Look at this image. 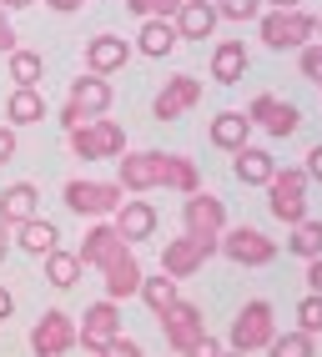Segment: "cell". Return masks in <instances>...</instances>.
Instances as JSON below:
<instances>
[{
    "label": "cell",
    "instance_id": "24",
    "mask_svg": "<svg viewBox=\"0 0 322 357\" xmlns=\"http://www.w3.org/2000/svg\"><path fill=\"white\" fill-rule=\"evenodd\" d=\"M206 136H212V146H222V151H242L247 136H252V121H247L242 111H222Z\"/></svg>",
    "mask_w": 322,
    "mask_h": 357
},
{
    "label": "cell",
    "instance_id": "48",
    "mask_svg": "<svg viewBox=\"0 0 322 357\" xmlns=\"http://www.w3.org/2000/svg\"><path fill=\"white\" fill-rule=\"evenodd\" d=\"M26 6H36V0H6V10H26Z\"/></svg>",
    "mask_w": 322,
    "mask_h": 357
},
{
    "label": "cell",
    "instance_id": "45",
    "mask_svg": "<svg viewBox=\"0 0 322 357\" xmlns=\"http://www.w3.org/2000/svg\"><path fill=\"white\" fill-rule=\"evenodd\" d=\"M10 312H15V297H10V292H6V287H0V322H6V317H10Z\"/></svg>",
    "mask_w": 322,
    "mask_h": 357
},
{
    "label": "cell",
    "instance_id": "20",
    "mask_svg": "<svg viewBox=\"0 0 322 357\" xmlns=\"http://www.w3.org/2000/svg\"><path fill=\"white\" fill-rule=\"evenodd\" d=\"M36 202H40V192L31 181L6 186V192H0V227H26L36 217Z\"/></svg>",
    "mask_w": 322,
    "mask_h": 357
},
{
    "label": "cell",
    "instance_id": "17",
    "mask_svg": "<svg viewBox=\"0 0 322 357\" xmlns=\"http://www.w3.org/2000/svg\"><path fill=\"white\" fill-rule=\"evenodd\" d=\"M217 6L212 0H181V10H176V36L181 40H212L217 31Z\"/></svg>",
    "mask_w": 322,
    "mask_h": 357
},
{
    "label": "cell",
    "instance_id": "38",
    "mask_svg": "<svg viewBox=\"0 0 322 357\" xmlns=\"http://www.w3.org/2000/svg\"><path fill=\"white\" fill-rule=\"evenodd\" d=\"M101 357H141V342H131V337H121V332H116V337L101 347Z\"/></svg>",
    "mask_w": 322,
    "mask_h": 357
},
{
    "label": "cell",
    "instance_id": "49",
    "mask_svg": "<svg viewBox=\"0 0 322 357\" xmlns=\"http://www.w3.org/2000/svg\"><path fill=\"white\" fill-rule=\"evenodd\" d=\"M222 357H242V352H222Z\"/></svg>",
    "mask_w": 322,
    "mask_h": 357
},
{
    "label": "cell",
    "instance_id": "50",
    "mask_svg": "<svg viewBox=\"0 0 322 357\" xmlns=\"http://www.w3.org/2000/svg\"><path fill=\"white\" fill-rule=\"evenodd\" d=\"M317 36H322V20H317Z\"/></svg>",
    "mask_w": 322,
    "mask_h": 357
},
{
    "label": "cell",
    "instance_id": "3",
    "mask_svg": "<svg viewBox=\"0 0 322 357\" xmlns=\"http://www.w3.org/2000/svg\"><path fill=\"white\" fill-rule=\"evenodd\" d=\"M181 222H187V236L201 247H217L222 231H227V202L212 192H192L187 206H181Z\"/></svg>",
    "mask_w": 322,
    "mask_h": 357
},
{
    "label": "cell",
    "instance_id": "12",
    "mask_svg": "<svg viewBox=\"0 0 322 357\" xmlns=\"http://www.w3.org/2000/svg\"><path fill=\"white\" fill-rule=\"evenodd\" d=\"M247 121L252 126H262V131H272V136H292L297 126H302V116H297V106H287V101H277V96H257L247 111Z\"/></svg>",
    "mask_w": 322,
    "mask_h": 357
},
{
    "label": "cell",
    "instance_id": "18",
    "mask_svg": "<svg viewBox=\"0 0 322 357\" xmlns=\"http://www.w3.org/2000/svg\"><path fill=\"white\" fill-rule=\"evenodd\" d=\"M111 227H116V236H121L126 247H131V242H146V236L156 231V206H151V202H121Z\"/></svg>",
    "mask_w": 322,
    "mask_h": 357
},
{
    "label": "cell",
    "instance_id": "5",
    "mask_svg": "<svg viewBox=\"0 0 322 357\" xmlns=\"http://www.w3.org/2000/svg\"><path fill=\"white\" fill-rule=\"evenodd\" d=\"M272 337H277V322H272V302H247L242 312H237V322H232V352H257V347H267Z\"/></svg>",
    "mask_w": 322,
    "mask_h": 357
},
{
    "label": "cell",
    "instance_id": "46",
    "mask_svg": "<svg viewBox=\"0 0 322 357\" xmlns=\"http://www.w3.org/2000/svg\"><path fill=\"white\" fill-rule=\"evenodd\" d=\"M6 252H10V227H0V261H6Z\"/></svg>",
    "mask_w": 322,
    "mask_h": 357
},
{
    "label": "cell",
    "instance_id": "2",
    "mask_svg": "<svg viewBox=\"0 0 322 357\" xmlns=\"http://www.w3.org/2000/svg\"><path fill=\"white\" fill-rule=\"evenodd\" d=\"M66 141H71V151L81 161H111V156H126V131L116 121H106V116H96V121H81L76 131H66Z\"/></svg>",
    "mask_w": 322,
    "mask_h": 357
},
{
    "label": "cell",
    "instance_id": "35",
    "mask_svg": "<svg viewBox=\"0 0 322 357\" xmlns=\"http://www.w3.org/2000/svg\"><path fill=\"white\" fill-rule=\"evenodd\" d=\"M297 332H307V337H317L322 332V297H302V307H297Z\"/></svg>",
    "mask_w": 322,
    "mask_h": 357
},
{
    "label": "cell",
    "instance_id": "40",
    "mask_svg": "<svg viewBox=\"0 0 322 357\" xmlns=\"http://www.w3.org/2000/svg\"><path fill=\"white\" fill-rule=\"evenodd\" d=\"M181 357H222V342H212V337H201L197 347H187Z\"/></svg>",
    "mask_w": 322,
    "mask_h": 357
},
{
    "label": "cell",
    "instance_id": "14",
    "mask_svg": "<svg viewBox=\"0 0 322 357\" xmlns=\"http://www.w3.org/2000/svg\"><path fill=\"white\" fill-rule=\"evenodd\" d=\"M66 106H71L81 121H96V116H106V111H111V86H106V76H81V81H71V96H66Z\"/></svg>",
    "mask_w": 322,
    "mask_h": 357
},
{
    "label": "cell",
    "instance_id": "16",
    "mask_svg": "<svg viewBox=\"0 0 322 357\" xmlns=\"http://www.w3.org/2000/svg\"><path fill=\"white\" fill-rule=\"evenodd\" d=\"M197 101H201V81H197V76H171L151 111H156V121H176V116H181V111H192Z\"/></svg>",
    "mask_w": 322,
    "mask_h": 357
},
{
    "label": "cell",
    "instance_id": "32",
    "mask_svg": "<svg viewBox=\"0 0 322 357\" xmlns=\"http://www.w3.org/2000/svg\"><path fill=\"white\" fill-rule=\"evenodd\" d=\"M287 252H297V257H307V261H317L322 257V222H297L292 227V242H287Z\"/></svg>",
    "mask_w": 322,
    "mask_h": 357
},
{
    "label": "cell",
    "instance_id": "28",
    "mask_svg": "<svg viewBox=\"0 0 322 357\" xmlns=\"http://www.w3.org/2000/svg\"><path fill=\"white\" fill-rule=\"evenodd\" d=\"M81 257L76 252H51V257H45V282H51V287H76V282H81Z\"/></svg>",
    "mask_w": 322,
    "mask_h": 357
},
{
    "label": "cell",
    "instance_id": "10",
    "mask_svg": "<svg viewBox=\"0 0 322 357\" xmlns=\"http://www.w3.org/2000/svg\"><path fill=\"white\" fill-rule=\"evenodd\" d=\"M121 332V312H116V302H96V307H86V327L76 332V342L86 347V357H101V347L111 342Z\"/></svg>",
    "mask_w": 322,
    "mask_h": 357
},
{
    "label": "cell",
    "instance_id": "11",
    "mask_svg": "<svg viewBox=\"0 0 322 357\" xmlns=\"http://www.w3.org/2000/svg\"><path fill=\"white\" fill-rule=\"evenodd\" d=\"M161 327H167V342H171L176 352H187V347H197V342L206 337L201 307H192V302H176L171 312H161Z\"/></svg>",
    "mask_w": 322,
    "mask_h": 357
},
{
    "label": "cell",
    "instance_id": "34",
    "mask_svg": "<svg viewBox=\"0 0 322 357\" xmlns=\"http://www.w3.org/2000/svg\"><path fill=\"white\" fill-rule=\"evenodd\" d=\"M126 10H136L141 20H171L181 10V0H126Z\"/></svg>",
    "mask_w": 322,
    "mask_h": 357
},
{
    "label": "cell",
    "instance_id": "30",
    "mask_svg": "<svg viewBox=\"0 0 322 357\" xmlns=\"http://www.w3.org/2000/svg\"><path fill=\"white\" fill-rule=\"evenodd\" d=\"M141 297H146V307H151L156 317L171 312V307L181 302V297H176V282H171L167 272H161V277H141Z\"/></svg>",
    "mask_w": 322,
    "mask_h": 357
},
{
    "label": "cell",
    "instance_id": "36",
    "mask_svg": "<svg viewBox=\"0 0 322 357\" xmlns=\"http://www.w3.org/2000/svg\"><path fill=\"white\" fill-rule=\"evenodd\" d=\"M217 6V15H227V20H252L262 10V0H212Z\"/></svg>",
    "mask_w": 322,
    "mask_h": 357
},
{
    "label": "cell",
    "instance_id": "7",
    "mask_svg": "<svg viewBox=\"0 0 322 357\" xmlns=\"http://www.w3.org/2000/svg\"><path fill=\"white\" fill-rule=\"evenodd\" d=\"M217 252H227L232 261H242V267H267V261L277 257V242H267L257 227H232V231H222Z\"/></svg>",
    "mask_w": 322,
    "mask_h": 357
},
{
    "label": "cell",
    "instance_id": "43",
    "mask_svg": "<svg viewBox=\"0 0 322 357\" xmlns=\"http://www.w3.org/2000/svg\"><path fill=\"white\" fill-rule=\"evenodd\" d=\"M302 172L322 181V146H312V151H307V166H302Z\"/></svg>",
    "mask_w": 322,
    "mask_h": 357
},
{
    "label": "cell",
    "instance_id": "23",
    "mask_svg": "<svg viewBox=\"0 0 322 357\" xmlns=\"http://www.w3.org/2000/svg\"><path fill=\"white\" fill-rule=\"evenodd\" d=\"M232 156H237V161H232V172H237L242 186H267L272 172H277V161H272L267 151H257V146H242V151H232Z\"/></svg>",
    "mask_w": 322,
    "mask_h": 357
},
{
    "label": "cell",
    "instance_id": "25",
    "mask_svg": "<svg viewBox=\"0 0 322 357\" xmlns=\"http://www.w3.org/2000/svg\"><path fill=\"white\" fill-rule=\"evenodd\" d=\"M176 45H181V36H176L171 20H141V36H136V51L141 56H171Z\"/></svg>",
    "mask_w": 322,
    "mask_h": 357
},
{
    "label": "cell",
    "instance_id": "15",
    "mask_svg": "<svg viewBox=\"0 0 322 357\" xmlns=\"http://www.w3.org/2000/svg\"><path fill=\"white\" fill-rule=\"evenodd\" d=\"M212 252L217 247H201V242H192V236H176V242H167V252H161V272H167L171 282H181V277L201 272V261Z\"/></svg>",
    "mask_w": 322,
    "mask_h": 357
},
{
    "label": "cell",
    "instance_id": "29",
    "mask_svg": "<svg viewBox=\"0 0 322 357\" xmlns=\"http://www.w3.org/2000/svg\"><path fill=\"white\" fill-rule=\"evenodd\" d=\"M167 186H171V192H181V197L201 192V172H197V161H192V156H167Z\"/></svg>",
    "mask_w": 322,
    "mask_h": 357
},
{
    "label": "cell",
    "instance_id": "6",
    "mask_svg": "<svg viewBox=\"0 0 322 357\" xmlns=\"http://www.w3.org/2000/svg\"><path fill=\"white\" fill-rule=\"evenodd\" d=\"M126 202L121 181H66V206L81 217H111Z\"/></svg>",
    "mask_w": 322,
    "mask_h": 357
},
{
    "label": "cell",
    "instance_id": "9",
    "mask_svg": "<svg viewBox=\"0 0 322 357\" xmlns=\"http://www.w3.org/2000/svg\"><path fill=\"white\" fill-rule=\"evenodd\" d=\"M76 347V322L66 312H45L36 327H31V352L36 357H61Z\"/></svg>",
    "mask_w": 322,
    "mask_h": 357
},
{
    "label": "cell",
    "instance_id": "33",
    "mask_svg": "<svg viewBox=\"0 0 322 357\" xmlns=\"http://www.w3.org/2000/svg\"><path fill=\"white\" fill-rule=\"evenodd\" d=\"M267 347H272V357H312V337H307V332H287V337H272Z\"/></svg>",
    "mask_w": 322,
    "mask_h": 357
},
{
    "label": "cell",
    "instance_id": "37",
    "mask_svg": "<svg viewBox=\"0 0 322 357\" xmlns=\"http://www.w3.org/2000/svg\"><path fill=\"white\" fill-rule=\"evenodd\" d=\"M302 76L322 86V40H312V45H302Z\"/></svg>",
    "mask_w": 322,
    "mask_h": 357
},
{
    "label": "cell",
    "instance_id": "39",
    "mask_svg": "<svg viewBox=\"0 0 322 357\" xmlns=\"http://www.w3.org/2000/svg\"><path fill=\"white\" fill-rule=\"evenodd\" d=\"M10 51H15V31L6 20V6H0V56H10Z\"/></svg>",
    "mask_w": 322,
    "mask_h": 357
},
{
    "label": "cell",
    "instance_id": "44",
    "mask_svg": "<svg viewBox=\"0 0 322 357\" xmlns=\"http://www.w3.org/2000/svg\"><path fill=\"white\" fill-rule=\"evenodd\" d=\"M45 6L61 10V15H71V10H81V6H86V0H45Z\"/></svg>",
    "mask_w": 322,
    "mask_h": 357
},
{
    "label": "cell",
    "instance_id": "22",
    "mask_svg": "<svg viewBox=\"0 0 322 357\" xmlns=\"http://www.w3.org/2000/svg\"><path fill=\"white\" fill-rule=\"evenodd\" d=\"M121 247H126V242H121V236H116V227H91L76 257H81V267H106V261H111V257H116Z\"/></svg>",
    "mask_w": 322,
    "mask_h": 357
},
{
    "label": "cell",
    "instance_id": "21",
    "mask_svg": "<svg viewBox=\"0 0 322 357\" xmlns=\"http://www.w3.org/2000/svg\"><path fill=\"white\" fill-rule=\"evenodd\" d=\"M247 76V45L242 40H222L212 51V81L217 86H237Z\"/></svg>",
    "mask_w": 322,
    "mask_h": 357
},
{
    "label": "cell",
    "instance_id": "27",
    "mask_svg": "<svg viewBox=\"0 0 322 357\" xmlns=\"http://www.w3.org/2000/svg\"><path fill=\"white\" fill-rule=\"evenodd\" d=\"M6 116H10V126H36L45 121V101H40V91H10V101H6Z\"/></svg>",
    "mask_w": 322,
    "mask_h": 357
},
{
    "label": "cell",
    "instance_id": "1",
    "mask_svg": "<svg viewBox=\"0 0 322 357\" xmlns=\"http://www.w3.org/2000/svg\"><path fill=\"white\" fill-rule=\"evenodd\" d=\"M267 206H272V217L277 222H287V227H297V222H307V172L302 166H277L272 172V181H267Z\"/></svg>",
    "mask_w": 322,
    "mask_h": 357
},
{
    "label": "cell",
    "instance_id": "8",
    "mask_svg": "<svg viewBox=\"0 0 322 357\" xmlns=\"http://www.w3.org/2000/svg\"><path fill=\"white\" fill-rule=\"evenodd\" d=\"M156 186H167V151H126L121 192H156Z\"/></svg>",
    "mask_w": 322,
    "mask_h": 357
},
{
    "label": "cell",
    "instance_id": "26",
    "mask_svg": "<svg viewBox=\"0 0 322 357\" xmlns=\"http://www.w3.org/2000/svg\"><path fill=\"white\" fill-rule=\"evenodd\" d=\"M56 242H61L56 222H40V217H31L26 227H15V247H26L31 257H51V252H56Z\"/></svg>",
    "mask_w": 322,
    "mask_h": 357
},
{
    "label": "cell",
    "instance_id": "13",
    "mask_svg": "<svg viewBox=\"0 0 322 357\" xmlns=\"http://www.w3.org/2000/svg\"><path fill=\"white\" fill-rule=\"evenodd\" d=\"M101 277H106V302H121L131 292H141V261H136L131 247H121L116 257H111L101 267Z\"/></svg>",
    "mask_w": 322,
    "mask_h": 357
},
{
    "label": "cell",
    "instance_id": "31",
    "mask_svg": "<svg viewBox=\"0 0 322 357\" xmlns=\"http://www.w3.org/2000/svg\"><path fill=\"white\" fill-rule=\"evenodd\" d=\"M6 61H10V81H15L20 91H36V81H40V70H45V61H40L36 51H20V45H15V51H10Z\"/></svg>",
    "mask_w": 322,
    "mask_h": 357
},
{
    "label": "cell",
    "instance_id": "42",
    "mask_svg": "<svg viewBox=\"0 0 322 357\" xmlns=\"http://www.w3.org/2000/svg\"><path fill=\"white\" fill-rule=\"evenodd\" d=\"M307 287H312V297H322V257L307 267Z\"/></svg>",
    "mask_w": 322,
    "mask_h": 357
},
{
    "label": "cell",
    "instance_id": "4",
    "mask_svg": "<svg viewBox=\"0 0 322 357\" xmlns=\"http://www.w3.org/2000/svg\"><path fill=\"white\" fill-rule=\"evenodd\" d=\"M317 36V20L307 10H272L262 15V40L272 45V51H302V45H312Z\"/></svg>",
    "mask_w": 322,
    "mask_h": 357
},
{
    "label": "cell",
    "instance_id": "19",
    "mask_svg": "<svg viewBox=\"0 0 322 357\" xmlns=\"http://www.w3.org/2000/svg\"><path fill=\"white\" fill-rule=\"evenodd\" d=\"M131 56V45L121 36H96V40H86V70L91 76H111V70H121Z\"/></svg>",
    "mask_w": 322,
    "mask_h": 357
},
{
    "label": "cell",
    "instance_id": "47",
    "mask_svg": "<svg viewBox=\"0 0 322 357\" xmlns=\"http://www.w3.org/2000/svg\"><path fill=\"white\" fill-rule=\"evenodd\" d=\"M277 10H302V0H272Z\"/></svg>",
    "mask_w": 322,
    "mask_h": 357
},
{
    "label": "cell",
    "instance_id": "41",
    "mask_svg": "<svg viewBox=\"0 0 322 357\" xmlns=\"http://www.w3.org/2000/svg\"><path fill=\"white\" fill-rule=\"evenodd\" d=\"M10 156H15V131H10V126H0V166H6Z\"/></svg>",
    "mask_w": 322,
    "mask_h": 357
}]
</instances>
